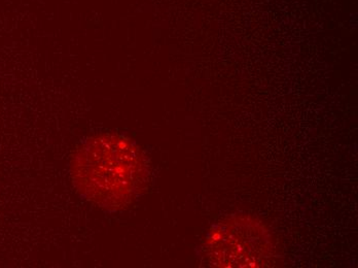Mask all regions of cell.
Here are the masks:
<instances>
[{"label":"cell","instance_id":"cell-1","mask_svg":"<svg viewBox=\"0 0 358 268\" xmlns=\"http://www.w3.org/2000/svg\"><path fill=\"white\" fill-rule=\"evenodd\" d=\"M78 194L99 208H128L145 190L148 167L141 148L123 135L90 137L80 146L71 165Z\"/></svg>","mask_w":358,"mask_h":268},{"label":"cell","instance_id":"cell-2","mask_svg":"<svg viewBox=\"0 0 358 268\" xmlns=\"http://www.w3.org/2000/svg\"><path fill=\"white\" fill-rule=\"evenodd\" d=\"M201 255L210 267H270L275 244L270 230L261 221L250 216L236 215L211 227Z\"/></svg>","mask_w":358,"mask_h":268}]
</instances>
